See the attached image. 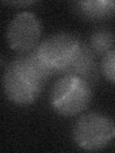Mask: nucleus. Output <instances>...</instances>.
Listing matches in <instances>:
<instances>
[{
    "label": "nucleus",
    "mask_w": 115,
    "mask_h": 153,
    "mask_svg": "<svg viewBox=\"0 0 115 153\" xmlns=\"http://www.w3.org/2000/svg\"><path fill=\"white\" fill-rule=\"evenodd\" d=\"M54 73L38 57L35 49L18 54L4 70L2 84L6 98L20 106L34 103Z\"/></svg>",
    "instance_id": "f257e3e1"
},
{
    "label": "nucleus",
    "mask_w": 115,
    "mask_h": 153,
    "mask_svg": "<svg viewBox=\"0 0 115 153\" xmlns=\"http://www.w3.org/2000/svg\"><path fill=\"white\" fill-rule=\"evenodd\" d=\"M93 98L92 85L75 75H61L52 86L49 102L56 113L74 117L87 109Z\"/></svg>",
    "instance_id": "f03ea898"
},
{
    "label": "nucleus",
    "mask_w": 115,
    "mask_h": 153,
    "mask_svg": "<svg viewBox=\"0 0 115 153\" xmlns=\"http://www.w3.org/2000/svg\"><path fill=\"white\" fill-rule=\"evenodd\" d=\"M83 44L75 35L57 33L42 39L35 51L54 75H64L78 57Z\"/></svg>",
    "instance_id": "7ed1b4c3"
},
{
    "label": "nucleus",
    "mask_w": 115,
    "mask_h": 153,
    "mask_svg": "<svg viewBox=\"0 0 115 153\" xmlns=\"http://www.w3.org/2000/svg\"><path fill=\"white\" fill-rule=\"evenodd\" d=\"M115 137V123L108 115L89 112L80 116L72 127L75 145L86 151L107 147Z\"/></svg>",
    "instance_id": "20e7f679"
},
{
    "label": "nucleus",
    "mask_w": 115,
    "mask_h": 153,
    "mask_svg": "<svg viewBox=\"0 0 115 153\" xmlns=\"http://www.w3.org/2000/svg\"><path fill=\"white\" fill-rule=\"evenodd\" d=\"M42 24L36 13L21 12L13 16L7 27L6 39L9 47L18 54L34 50L40 43Z\"/></svg>",
    "instance_id": "39448f33"
},
{
    "label": "nucleus",
    "mask_w": 115,
    "mask_h": 153,
    "mask_svg": "<svg viewBox=\"0 0 115 153\" xmlns=\"http://www.w3.org/2000/svg\"><path fill=\"white\" fill-rule=\"evenodd\" d=\"M76 14L84 20L103 21L115 16V1L112 0H84L71 3Z\"/></svg>",
    "instance_id": "423d86ee"
},
{
    "label": "nucleus",
    "mask_w": 115,
    "mask_h": 153,
    "mask_svg": "<svg viewBox=\"0 0 115 153\" xmlns=\"http://www.w3.org/2000/svg\"><path fill=\"white\" fill-rule=\"evenodd\" d=\"M64 75H75L85 79L92 85L98 79L96 56L85 42H84L78 57Z\"/></svg>",
    "instance_id": "0eeeda50"
},
{
    "label": "nucleus",
    "mask_w": 115,
    "mask_h": 153,
    "mask_svg": "<svg viewBox=\"0 0 115 153\" xmlns=\"http://www.w3.org/2000/svg\"><path fill=\"white\" fill-rule=\"evenodd\" d=\"M95 56H104L108 52L113 49L115 36L108 28L100 27L90 33L88 42L86 43Z\"/></svg>",
    "instance_id": "6e6552de"
},
{
    "label": "nucleus",
    "mask_w": 115,
    "mask_h": 153,
    "mask_svg": "<svg viewBox=\"0 0 115 153\" xmlns=\"http://www.w3.org/2000/svg\"><path fill=\"white\" fill-rule=\"evenodd\" d=\"M101 71L105 79L115 84V48L108 52L102 57Z\"/></svg>",
    "instance_id": "1a4fd4ad"
},
{
    "label": "nucleus",
    "mask_w": 115,
    "mask_h": 153,
    "mask_svg": "<svg viewBox=\"0 0 115 153\" xmlns=\"http://www.w3.org/2000/svg\"><path fill=\"white\" fill-rule=\"evenodd\" d=\"M8 5H13V6H18V5H20V6H26V5H31V4H34L35 1H20V2H5Z\"/></svg>",
    "instance_id": "9d476101"
}]
</instances>
